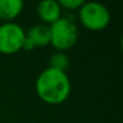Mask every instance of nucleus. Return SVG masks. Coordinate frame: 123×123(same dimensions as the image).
<instances>
[{
	"label": "nucleus",
	"mask_w": 123,
	"mask_h": 123,
	"mask_svg": "<svg viewBox=\"0 0 123 123\" xmlns=\"http://www.w3.org/2000/svg\"><path fill=\"white\" fill-rule=\"evenodd\" d=\"M35 89L39 98L49 105L62 104L71 92V82L65 71L47 68L36 79Z\"/></svg>",
	"instance_id": "nucleus-1"
},
{
	"label": "nucleus",
	"mask_w": 123,
	"mask_h": 123,
	"mask_svg": "<svg viewBox=\"0 0 123 123\" xmlns=\"http://www.w3.org/2000/svg\"><path fill=\"white\" fill-rule=\"evenodd\" d=\"M51 41L49 43L58 51L64 52L75 46L79 39V30L71 19L60 17L49 25Z\"/></svg>",
	"instance_id": "nucleus-2"
},
{
	"label": "nucleus",
	"mask_w": 123,
	"mask_h": 123,
	"mask_svg": "<svg viewBox=\"0 0 123 123\" xmlns=\"http://www.w3.org/2000/svg\"><path fill=\"white\" fill-rule=\"evenodd\" d=\"M110 11L100 3H85L79 10L81 24L91 31L104 30L110 23Z\"/></svg>",
	"instance_id": "nucleus-3"
},
{
	"label": "nucleus",
	"mask_w": 123,
	"mask_h": 123,
	"mask_svg": "<svg viewBox=\"0 0 123 123\" xmlns=\"http://www.w3.org/2000/svg\"><path fill=\"white\" fill-rule=\"evenodd\" d=\"M25 40L24 29L15 23H3L0 24V53L3 54H15L23 49V43Z\"/></svg>",
	"instance_id": "nucleus-4"
},
{
	"label": "nucleus",
	"mask_w": 123,
	"mask_h": 123,
	"mask_svg": "<svg viewBox=\"0 0 123 123\" xmlns=\"http://www.w3.org/2000/svg\"><path fill=\"white\" fill-rule=\"evenodd\" d=\"M49 27H47L46 24H35L30 27L29 30L25 33L23 49L33 51L35 47H43L46 45H49Z\"/></svg>",
	"instance_id": "nucleus-5"
},
{
	"label": "nucleus",
	"mask_w": 123,
	"mask_h": 123,
	"mask_svg": "<svg viewBox=\"0 0 123 123\" xmlns=\"http://www.w3.org/2000/svg\"><path fill=\"white\" fill-rule=\"evenodd\" d=\"M39 18L46 24H53L60 18L62 7L55 0H42L36 7Z\"/></svg>",
	"instance_id": "nucleus-6"
},
{
	"label": "nucleus",
	"mask_w": 123,
	"mask_h": 123,
	"mask_svg": "<svg viewBox=\"0 0 123 123\" xmlns=\"http://www.w3.org/2000/svg\"><path fill=\"white\" fill-rule=\"evenodd\" d=\"M24 3L22 0H0V19L4 23L12 22L23 11Z\"/></svg>",
	"instance_id": "nucleus-7"
},
{
	"label": "nucleus",
	"mask_w": 123,
	"mask_h": 123,
	"mask_svg": "<svg viewBox=\"0 0 123 123\" xmlns=\"http://www.w3.org/2000/svg\"><path fill=\"white\" fill-rule=\"evenodd\" d=\"M69 58L68 55L64 53V52H55L51 55L49 58V67L48 68H52V69H57V70H60V71H65L69 67Z\"/></svg>",
	"instance_id": "nucleus-8"
},
{
	"label": "nucleus",
	"mask_w": 123,
	"mask_h": 123,
	"mask_svg": "<svg viewBox=\"0 0 123 123\" xmlns=\"http://www.w3.org/2000/svg\"><path fill=\"white\" fill-rule=\"evenodd\" d=\"M59 6L67 10H80V7L85 4L83 0H59Z\"/></svg>",
	"instance_id": "nucleus-9"
}]
</instances>
